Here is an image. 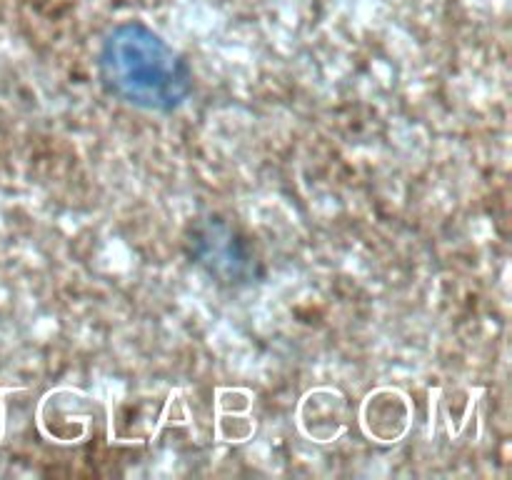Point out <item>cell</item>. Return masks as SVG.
I'll return each instance as SVG.
<instances>
[{
	"label": "cell",
	"mask_w": 512,
	"mask_h": 480,
	"mask_svg": "<svg viewBox=\"0 0 512 480\" xmlns=\"http://www.w3.org/2000/svg\"><path fill=\"white\" fill-rule=\"evenodd\" d=\"M105 93L148 113H173L193 95L188 60L145 23H120L105 35L98 55Z\"/></svg>",
	"instance_id": "obj_1"
},
{
	"label": "cell",
	"mask_w": 512,
	"mask_h": 480,
	"mask_svg": "<svg viewBox=\"0 0 512 480\" xmlns=\"http://www.w3.org/2000/svg\"><path fill=\"white\" fill-rule=\"evenodd\" d=\"M188 253L200 268L225 285H248L258 278V258L248 238L220 218L195 220L185 235Z\"/></svg>",
	"instance_id": "obj_2"
}]
</instances>
